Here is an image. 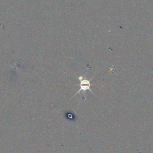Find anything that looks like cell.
<instances>
[{"mask_svg": "<svg viewBox=\"0 0 153 153\" xmlns=\"http://www.w3.org/2000/svg\"><path fill=\"white\" fill-rule=\"evenodd\" d=\"M77 78H78V79L79 81V88L78 91L75 93V94L74 96H76L77 94L79 93L81 91H83L84 93L85 99H86L85 92H86L87 90L90 91L93 94H94V92L90 88V87H91V83H90L91 79H88L87 78H86L85 76H84L82 75H80V76H78Z\"/></svg>", "mask_w": 153, "mask_h": 153, "instance_id": "cell-1", "label": "cell"}]
</instances>
